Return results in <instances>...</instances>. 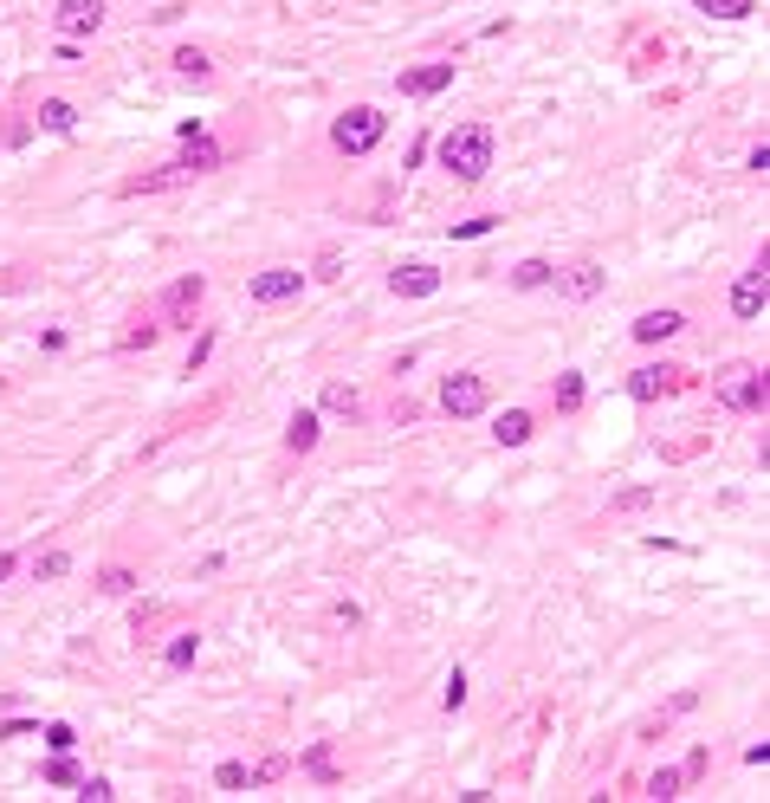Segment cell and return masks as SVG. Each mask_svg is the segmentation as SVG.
<instances>
[{
    "instance_id": "6da1fadb",
    "label": "cell",
    "mask_w": 770,
    "mask_h": 803,
    "mask_svg": "<svg viewBox=\"0 0 770 803\" xmlns=\"http://www.w3.org/2000/svg\"><path fill=\"white\" fill-rule=\"evenodd\" d=\"M440 162H447L460 182H479V175L492 169V130L486 124H460L440 136Z\"/></svg>"
},
{
    "instance_id": "7a4b0ae2",
    "label": "cell",
    "mask_w": 770,
    "mask_h": 803,
    "mask_svg": "<svg viewBox=\"0 0 770 803\" xmlns=\"http://www.w3.org/2000/svg\"><path fill=\"white\" fill-rule=\"evenodd\" d=\"M719 402L732 408V415H758V408L770 402V376L758 370V363H732V370L719 376Z\"/></svg>"
},
{
    "instance_id": "3957f363",
    "label": "cell",
    "mask_w": 770,
    "mask_h": 803,
    "mask_svg": "<svg viewBox=\"0 0 770 803\" xmlns=\"http://www.w3.org/2000/svg\"><path fill=\"white\" fill-rule=\"evenodd\" d=\"M382 130H389V117L369 111V104H356V111H343L337 124H330V143H337L343 156H369V149L382 143Z\"/></svg>"
},
{
    "instance_id": "277c9868",
    "label": "cell",
    "mask_w": 770,
    "mask_h": 803,
    "mask_svg": "<svg viewBox=\"0 0 770 803\" xmlns=\"http://www.w3.org/2000/svg\"><path fill=\"white\" fill-rule=\"evenodd\" d=\"M486 402H492V383H486V376H473V370H460V376H447V383H440V408H447L453 421L486 415Z\"/></svg>"
},
{
    "instance_id": "5b68a950",
    "label": "cell",
    "mask_w": 770,
    "mask_h": 803,
    "mask_svg": "<svg viewBox=\"0 0 770 803\" xmlns=\"http://www.w3.org/2000/svg\"><path fill=\"white\" fill-rule=\"evenodd\" d=\"M686 383H693V376H686V370H673V363H641V370H628V396H635V402L680 396Z\"/></svg>"
},
{
    "instance_id": "8992f818",
    "label": "cell",
    "mask_w": 770,
    "mask_h": 803,
    "mask_svg": "<svg viewBox=\"0 0 770 803\" xmlns=\"http://www.w3.org/2000/svg\"><path fill=\"white\" fill-rule=\"evenodd\" d=\"M764 305H770V247L758 253V266L732 285V318H758Z\"/></svg>"
},
{
    "instance_id": "52a82bcc",
    "label": "cell",
    "mask_w": 770,
    "mask_h": 803,
    "mask_svg": "<svg viewBox=\"0 0 770 803\" xmlns=\"http://www.w3.org/2000/svg\"><path fill=\"white\" fill-rule=\"evenodd\" d=\"M298 285H305V272L266 266V272H253V279H246V298H253V305H285V298H298Z\"/></svg>"
},
{
    "instance_id": "ba28073f",
    "label": "cell",
    "mask_w": 770,
    "mask_h": 803,
    "mask_svg": "<svg viewBox=\"0 0 770 803\" xmlns=\"http://www.w3.org/2000/svg\"><path fill=\"white\" fill-rule=\"evenodd\" d=\"M201 298H208V279H201V272H182V279L162 292V318H169V324H188V318L201 311Z\"/></svg>"
},
{
    "instance_id": "9c48e42d",
    "label": "cell",
    "mask_w": 770,
    "mask_h": 803,
    "mask_svg": "<svg viewBox=\"0 0 770 803\" xmlns=\"http://www.w3.org/2000/svg\"><path fill=\"white\" fill-rule=\"evenodd\" d=\"M395 85H402V98H434V91L453 85V65H408Z\"/></svg>"
},
{
    "instance_id": "30bf717a",
    "label": "cell",
    "mask_w": 770,
    "mask_h": 803,
    "mask_svg": "<svg viewBox=\"0 0 770 803\" xmlns=\"http://www.w3.org/2000/svg\"><path fill=\"white\" fill-rule=\"evenodd\" d=\"M389 292L395 298H434L440 292V272L434 266H402V272H389Z\"/></svg>"
},
{
    "instance_id": "8fae6325",
    "label": "cell",
    "mask_w": 770,
    "mask_h": 803,
    "mask_svg": "<svg viewBox=\"0 0 770 803\" xmlns=\"http://www.w3.org/2000/svg\"><path fill=\"white\" fill-rule=\"evenodd\" d=\"M104 0H59V33H98Z\"/></svg>"
},
{
    "instance_id": "7c38bea8",
    "label": "cell",
    "mask_w": 770,
    "mask_h": 803,
    "mask_svg": "<svg viewBox=\"0 0 770 803\" xmlns=\"http://www.w3.org/2000/svg\"><path fill=\"white\" fill-rule=\"evenodd\" d=\"M680 324H686L680 311H641V318H635V337H641V344H667Z\"/></svg>"
},
{
    "instance_id": "4fadbf2b",
    "label": "cell",
    "mask_w": 770,
    "mask_h": 803,
    "mask_svg": "<svg viewBox=\"0 0 770 803\" xmlns=\"http://www.w3.org/2000/svg\"><path fill=\"white\" fill-rule=\"evenodd\" d=\"M220 169V149L208 143V136H188V149H182V175H214Z\"/></svg>"
},
{
    "instance_id": "5bb4252c",
    "label": "cell",
    "mask_w": 770,
    "mask_h": 803,
    "mask_svg": "<svg viewBox=\"0 0 770 803\" xmlns=\"http://www.w3.org/2000/svg\"><path fill=\"white\" fill-rule=\"evenodd\" d=\"M285 447H292V454H311V447H318V415H311V408H298V415H292Z\"/></svg>"
},
{
    "instance_id": "9a60e30c",
    "label": "cell",
    "mask_w": 770,
    "mask_h": 803,
    "mask_svg": "<svg viewBox=\"0 0 770 803\" xmlns=\"http://www.w3.org/2000/svg\"><path fill=\"white\" fill-rule=\"evenodd\" d=\"M492 434H499V447H525L531 441V415H525V408H505Z\"/></svg>"
},
{
    "instance_id": "2e32d148",
    "label": "cell",
    "mask_w": 770,
    "mask_h": 803,
    "mask_svg": "<svg viewBox=\"0 0 770 803\" xmlns=\"http://www.w3.org/2000/svg\"><path fill=\"white\" fill-rule=\"evenodd\" d=\"M550 402H557L563 415H576V408H583V376H576V370H563L557 383H550Z\"/></svg>"
},
{
    "instance_id": "e0dca14e",
    "label": "cell",
    "mask_w": 770,
    "mask_h": 803,
    "mask_svg": "<svg viewBox=\"0 0 770 803\" xmlns=\"http://www.w3.org/2000/svg\"><path fill=\"white\" fill-rule=\"evenodd\" d=\"M550 279H557V272H550V260H518V266H512V285H518V292H538V285H550Z\"/></svg>"
},
{
    "instance_id": "ac0fdd59",
    "label": "cell",
    "mask_w": 770,
    "mask_h": 803,
    "mask_svg": "<svg viewBox=\"0 0 770 803\" xmlns=\"http://www.w3.org/2000/svg\"><path fill=\"white\" fill-rule=\"evenodd\" d=\"M39 124H46L52 136H65V130L78 124V111H72V104H65V98H46V104H39Z\"/></svg>"
},
{
    "instance_id": "d6986e66",
    "label": "cell",
    "mask_w": 770,
    "mask_h": 803,
    "mask_svg": "<svg viewBox=\"0 0 770 803\" xmlns=\"http://www.w3.org/2000/svg\"><path fill=\"white\" fill-rule=\"evenodd\" d=\"M563 292H570V298H596V292H602V266H570Z\"/></svg>"
},
{
    "instance_id": "ffe728a7",
    "label": "cell",
    "mask_w": 770,
    "mask_h": 803,
    "mask_svg": "<svg viewBox=\"0 0 770 803\" xmlns=\"http://www.w3.org/2000/svg\"><path fill=\"white\" fill-rule=\"evenodd\" d=\"M324 408L330 415H363V402H356L350 383H324Z\"/></svg>"
},
{
    "instance_id": "44dd1931",
    "label": "cell",
    "mask_w": 770,
    "mask_h": 803,
    "mask_svg": "<svg viewBox=\"0 0 770 803\" xmlns=\"http://www.w3.org/2000/svg\"><path fill=\"white\" fill-rule=\"evenodd\" d=\"M175 72H182V78H195V85H201V78H208L214 65H208V52H201V46H182V52H175Z\"/></svg>"
},
{
    "instance_id": "7402d4cb",
    "label": "cell",
    "mask_w": 770,
    "mask_h": 803,
    "mask_svg": "<svg viewBox=\"0 0 770 803\" xmlns=\"http://www.w3.org/2000/svg\"><path fill=\"white\" fill-rule=\"evenodd\" d=\"M305 771H311V778H324V784H337V752H330V745H311Z\"/></svg>"
},
{
    "instance_id": "603a6c76",
    "label": "cell",
    "mask_w": 770,
    "mask_h": 803,
    "mask_svg": "<svg viewBox=\"0 0 770 803\" xmlns=\"http://www.w3.org/2000/svg\"><path fill=\"white\" fill-rule=\"evenodd\" d=\"M214 784H220V791H253V771H246L240 758H227V765L214 771Z\"/></svg>"
},
{
    "instance_id": "cb8c5ba5",
    "label": "cell",
    "mask_w": 770,
    "mask_h": 803,
    "mask_svg": "<svg viewBox=\"0 0 770 803\" xmlns=\"http://www.w3.org/2000/svg\"><path fill=\"white\" fill-rule=\"evenodd\" d=\"M680 784H686L680 771H667V765H660L654 778H648V797H654V803H673V797H680Z\"/></svg>"
},
{
    "instance_id": "d4e9b609",
    "label": "cell",
    "mask_w": 770,
    "mask_h": 803,
    "mask_svg": "<svg viewBox=\"0 0 770 803\" xmlns=\"http://www.w3.org/2000/svg\"><path fill=\"white\" fill-rule=\"evenodd\" d=\"M699 13H712V20H745L751 13V0H693Z\"/></svg>"
},
{
    "instance_id": "484cf974",
    "label": "cell",
    "mask_w": 770,
    "mask_h": 803,
    "mask_svg": "<svg viewBox=\"0 0 770 803\" xmlns=\"http://www.w3.org/2000/svg\"><path fill=\"white\" fill-rule=\"evenodd\" d=\"M641 506H654V486H628V493L609 499V512H641Z\"/></svg>"
},
{
    "instance_id": "4316f807",
    "label": "cell",
    "mask_w": 770,
    "mask_h": 803,
    "mask_svg": "<svg viewBox=\"0 0 770 803\" xmlns=\"http://www.w3.org/2000/svg\"><path fill=\"white\" fill-rule=\"evenodd\" d=\"M98 590H104V596H130V590H136V577H130L123 564H110L104 577H98Z\"/></svg>"
},
{
    "instance_id": "83f0119b",
    "label": "cell",
    "mask_w": 770,
    "mask_h": 803,
    "mask_svg": "<svg viewBox=\"0 0 770 803\" xmlns=\"http://www.w3.org/2000/svg\"><path fill=\"white\" fill-rule=\"evenodd\" d=\"M195 648H201V635H175L162 661H169V668H188V661H195Z\"/></svg>"
},
{
    "instance_id": "f1b7e54d",
    "label": "cell",
    "mask_w": 770,
    "mask_h": 803,
    "mask_svg": "<svg viewBox=\"0 0 770 803\" xmlns=\"http://www.w3.org/2000/svg\"><path fill=\"white\" fill-rule=\"evenodd\" d=\"M440 706H447V713H460V706H466V674H460V668L447 674V693H440Z\"/></svg>"
},
{
    "instance_id": "f546056e",
    "label": "cell",
    "mask_w": 770,
    "mask_h": 803,
    "mask_svg": "<svg viewBox=\"0 0 770 803\" xmlns=\"http://www.w3.org/2000/svg\"><path fill=\"white\" fill-rule=\"evenodd\" d=\"M78 797H85V803H110V797H117V791H110L104 778H78Z\"/></svg>"
},
{
    "instance_id": "4dcf8cb0",
    "label": "cell",
    "mask_w": 770,
    "mask_h": 803,
    "mask_svg": "<svg viewBox=\"0 0 770 803\" xmlns=\"http://www.w3.org/2000/svg\"><path fill=\"white\" fill-rule=\"evenodd\" d=\"M46 778H52V784H78V765H72V758H65V752H59V758H52V765H46Z\"/></svg>"
},
{
    "instance_id": "1f68e13d",
    "label": "cell",
    "mask_w": 770,
    "mask_h": 803,
    "mask_svg": "<svg viewBox=\"0 0 770 803\" xmlns=\"http://www.w3.org/2000/svg\"><path fill=\"white\" fill-rule=\"evenodd\" d=\"M65 570H72V557H65V551H46V557H39V577H65Z\"/></svg>"
},
{
    "instance_id": "d6a6232c",
    "label": "cell",
    "mask_w": 770,
    "mask_h": 803,
    "mask_svg": "<svg viewBox=\"0 0 770 803\" xmlns=\"http://www.w3.org/2000/svg\"><path fill=\"white\" fill-rule=\"evenodd\" d=\"M285 771H292V758H266V765L253 771V784H272V778H285Z\"/></svg>"
},
{
    "instance_id": "836d02e7",
    "label": "cell",
    "mask_w": 770,
    "mask_h": 803,
    "mask_svg": "<svg viewBox=\"0 0 770 803\" xmlns=\"http://www.w3.org/2000/svg\"><path fill=\"white\" fill-rule=\"evenodd\" d=\"M46 745H52V752H72L78 739H72V726H65V719H59V726H46Z\"/></svg>"
},
{
    "instance_id": "e575fe53",
    "label": "cell",
    "mask_w": 770,
    "mask_h": 803,
    "mask_svg": "<svg viewBox=\"0 0 770 803\" xmlns=\"http://www.w3.org/2000/svg\"><path fill=\"white\" fill-rule=\"evenodd\" d=\"M706 765H712V752H706V745H693V758H686L680 778H706Z\"/></svg>"
},
{
    "instance_id": "d590c367",
    "label": "cell",
    "mask_w": 770,
    "mask_h": 803,
    "mask_svg": "<svg viewBox=\"0 0 770 803\" xmlns=\"http://www.w3.org/2000/svg\"><path fill=\"white\" fill-rule=\"evenodd\" d=\"M337 272H343V253L324 247V253H318V279H337Z\"/></svg>"
},
{
    "instance_id": "8d00e7d4",
    "label": "cell",
    "mask_w": 770,
    "mask_h": 803,
    "mask_svg": "<svg viewBox=\"0 0 770 803\" xmlns=\"http://www.w3.org/2000/svg\"><path fill=\"white\" fill-rule=\"evenodd\" d=\"M7 577H13V557H7V551H0V583H7Z\"/></svg>"
}]
</instances>
